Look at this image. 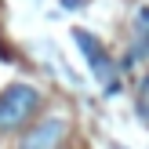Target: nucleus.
<instances>
[{
	"instance_id": "2",
	"label": "nucleus",
	"mask_w": 149,
	"mask_h": 149,
	"mask_svg": "<svg viewBox=\"0 0 149 149\" xmlns=\"http://www.w3.org/2000/svg\"><path fill=\"white\" fill-rule=\"evenodd\" d=\"M65 116H44L40 124H33V127L22 135V142H18V149H58L62 146V138H65Z\"/></svg>"
},
{
	"instance_id": "1",
	"label": "nucleus",
	"mask_w": 149,
	"mask_h": 149,
	"mask_svg": "<svg viewBox=\"0 0 149 149\" xmlns=\"http://www.w3.org/2000/svg\"><path fill=\"white\" fill-rule=\"evenodd\" d=\"M40 109V91L33 84H7L0 91V131H18Z\"/></svg>"
},
{
	"instance_id": "3",
	"label": "nucleus",
	"mask_w": 149,
	"mask_h": 149,
	"mask_svg": "<svg viewBox=\"0 0 149 149\" xmlns=\"http://www.w3.org/2000/svg\"><path fill=\"white\" fill-rule=\"evenodd\" d=\"M77 40L84 44V55H87V62L95 65L98 80H109V77H113V62H109V58H106V51L98 47V40H91V36H87V33H80V29H77Z\"/></svg>"
}]
</instances>
